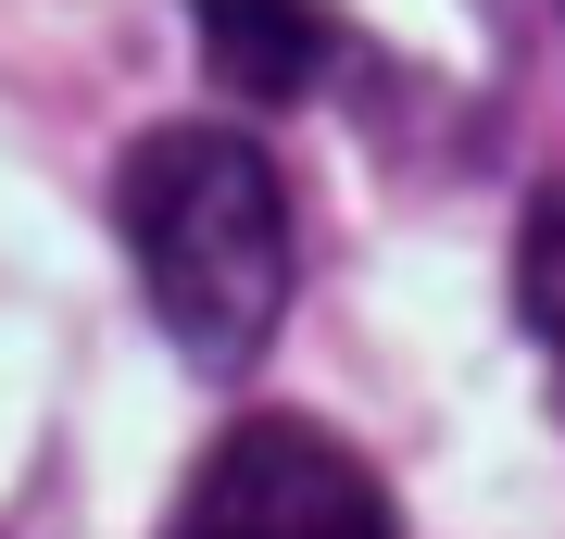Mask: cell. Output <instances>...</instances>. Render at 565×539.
<instances>
[{
  "label": "cell",
  "instance_id": "cell-3",
  "mask_svg": "<svg viewBox=\"0 0 565 539\" xmlns=\"http://www.w3.org/2000/svg\"><path fill=\"white\" fill-rule=\"evenodd\" d=\"M202 13V63L252 100H302L340 63V13L327 0H189Z\"/></svg>",
  "mask_w": 565,
  "mask_h": 539
},
{
  "label": "cell",
  "instance_id": "cell-4",
  "mask_svg": "<svg viewBox=\"0 0 565 539\" xmlns=\"http://www.w3.org/2000/svg\"><path fill=\"white\" fill-rule=\"evenodd\" d=\"M515 314H527V339L565 364V176L527 201V226H515Z\"/></svg>",
  "mask_w": 565,
  "mask_h": 539
},
{
  "label": "cell",
  "instance_id": "cell-2",
  "mask_svg": "<svg viewBox=\"0 0 565 539\" xmlns=\"http://www.w3.org/2000/svg\"><path fill=\"white\" fill-rule=\"evenodd\" d=\"M163 539H403V527H390V489L315 414H252L202 452Z\"/></svg>",
  "mask_w": 565,
  "mask_h": 539
},
{
  "label": "cell",
  "instance_id": "cell-1",
  "mask_svg": "<svg viewBox=\"0 0 565 539\" xmlns=\"http://www.w3.org/2000/svg\"><path fill=\"white\" fill-rule=\"evenodd\" d=\"M114 226H126L151 326L202 377H239L277 339V314H289V188L239 126H151L114 176Z\"/></svg>",
  "mask_w": 565,
  "mask_h": 539
}]
</instances>
